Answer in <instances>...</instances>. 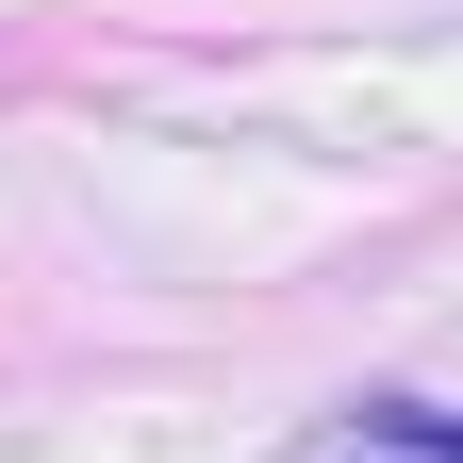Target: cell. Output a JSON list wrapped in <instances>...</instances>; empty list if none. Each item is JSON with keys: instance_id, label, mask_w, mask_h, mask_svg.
<instances>
[{"instance_id": "obj_1", "label": "cell", "mask_w": 463, "mask_h": 463, "mask_svg": "<svg viewBox=\"0 0 463 463\" xmlns=\"http://www.w3.org/2000/svg\"><path fill=\"white\" fill-rule=\"evenodd\" d=\"M298 463H463V414H430V397H347V414H315Z\"/></svg>"}]
</instances>
